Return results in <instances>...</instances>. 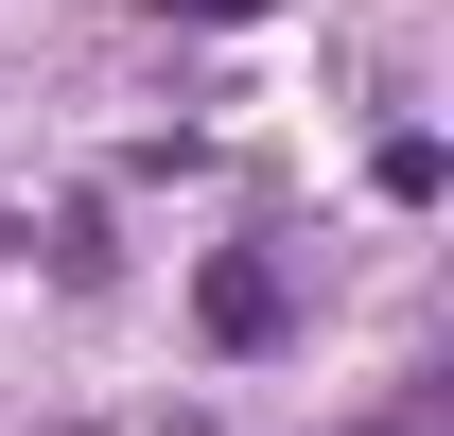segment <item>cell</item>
I'll return each mask as SVG.
<instances>
[{"label": "cell", "mask_w": 454, "mask_h": 436, "mask_svg": "<svg viewBox=\"0 0 454 436\" xmlns=\"http://www.w3.org/2000/svg\"><path fill=\"white\" fill-rule=\"evenodd\" d=\"M53 436H88V419H53Z\"/></svg>", "instance_id": "7a4b0ae2"}, {"label": "cell", "mask_w": 454, "mask_h": 436, "mask_svg": "<svg viewBox=\"0 0 454 436\" xmlns=\"http://www.w3.org/2000/svg\"><path fill=\"white\" fill-rule=\"evenodd\" d=\"M367 436H402V419H367Z\"/></svg>", "instance_id": "3957f363"}, {"label": "cell", "mask_w": 454, "mask_h": 436, "mask_svg": "<svg viewBox=\"0 0 454 436\" xmlns=\"http://www.w3.org/2000/svg\"><path fill=\"white\" fill-rule=\"evenodd\" d=\"M192 331L262 367V349H280V331H297V279L262 262V245H210V262H192Z\"/></svg>", "instance_id": "6da1fadb"}]
</instances>
